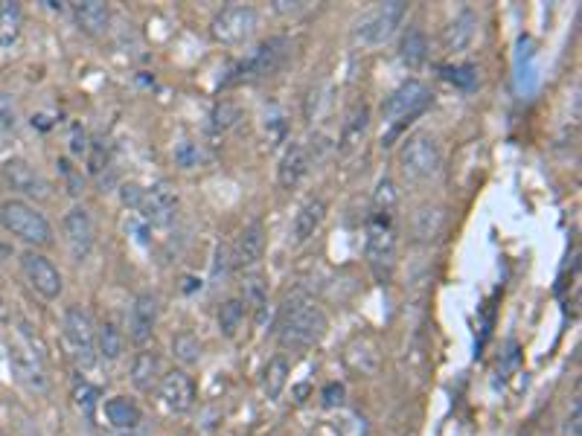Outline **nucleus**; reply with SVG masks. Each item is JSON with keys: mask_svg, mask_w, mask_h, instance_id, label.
<instances>
[{"mask_svg": "<svg viewBox=\"0 0 582 436\" xmlns=\"http://www.w3.org/2000/svg\"><path fill=\"white\" fill-rule=\"evenodd\" d=\"M329 332V317L324 309L309 297V291L294 288L283 309H280V320H277V341L283 349L291 352H306L312 346L324 341Z\"/></svg>", "mask_w": 582, "mask_h": 436, "instance_id": "nucleus-1", "label": "nucleus"}, {"mask_svg": "<svg viewBox=\"0 0 582 436\" xmlns=\"http://www.w3.org/2000/svg\"><path fill=\"white\" fill-rule=\"evenodd\" d=\"M0 227L9 236L30 245V250L53 245V224L47 221L44 213H38L33 204H27L21 198H9L0 204Z\"/></svg>", "mask_w": 582, "mask_h": 436, "instance_id": "nucleus-2", "label": "nucleus"}, {"mask_svg": "<svg viewBox=\"0 0 582 436\" xmlns=\"http://www.w3.org/2000/svg\"><path fill=\"white\" fill-rule=\"evenodd\" d=\"M9 367L15 381L35 396H44L50 393V375H47V364H44V355L41 349L35 346L33 335L27 326L18 329V338L9 343Z\"/></svg>", "mask_w": 582, "mask_h": 436, "instance_id": "nucleus-3", "label": "nucleus"}, {"mask_svg": "<svg viewBox=\"0 0 582 436\" xmlns=\"http://www.w3.org/2000/svg\"><path fill=\"white\" fill-rule=\"evenodd\" d=\"M396 160H399V169L408 181L422 184V181H431L443 169V149L428 131H417V134L405 137Z\"/></svg>", "mask_w": 582, "mask_h": 436, "instance_id": "nucleus-4", "label": "nucleus"}, {"mask_svg": "<svg viewBox=\"0 0 582 436\" xmlns=\"http://www.w3.org/2000/svg\"><path fill=\"white\" fill-rule=\"evenodd\" d=\"M408 18V3L405 0H390L379 3L370 12H364L353 27V38L364 47H382L399 32V27Z\"/></svg>", "mask_w": 582, "mask_h": 436, "instance_id": "nucleus-5", "label": "nucleus"}, {"mask_svg": "<svg viewBox=\"0 0 582 436\" xmlns=\"http://www.w3.org/2000/svg\"><path fill=\"white\" fill-rule=\"evenodd\" d=\"M62 338L70 361L82 370L97 364V326L82 306H70L62 317Z\"/></svg>", "mask_w": 582, "mask_h": 436, "instance_id": "nucleus-6", "label": "nucleus"}, {"mask_svg": "<svg viewBox=\"0 0 582 436\" xmlns=\"http://www.w3.org/2000/svg\"><path fill=\"white\" fill-rule=\"evenodd\" d=\"M431 102H434V94H431V88L420 82V79H408V82H402L396 91H390L385 96V102H382V117H385V123L393 125V131H399V125L402 123H411V120H417L420 114H425L428 108H431Z\"/></svg>", "mask_w": 582, "mask_h": 436, "instance_id": "nucleus-7", "label": "nucleus"}, {"mask_svg": "<svg viewBox=\"0 0 582 436\" xmlns=\"http://www.w3.org/2000/svg\"><path fill=\"white\" fill-rule=\"evenodd\" d=\"M367 262L379 282H390L396 271V218L370 216L367 221Z\"/></svg>", "mask_w": 582, "mask_h": 436, "instance_id": "nucleus-8", "label": "nucleus"}, {"mask_svg": "<svg viewBox=\"0 0 582 436\" xmlns=\"http://www.w3.org/2000/svg\"><path fill=\"white\" fill-rule=\"evenodd\" d=\"M259 30V12L248 3H230L225 9L216 12V18L210 21V35L216 44L225 47H239L248 44Z\"/></svg>", "mask_w": 582, "mask_h": 436, "instance_id": "nucleus-9", "label": "nucleus"}, {"mask_svg": "<svg viewBox=\"0 0 582 436\" xmlns=\"http://www.w3.org/2000/svg\"><path fill=\"white\" fill-rule=\"evenodd\" d=\"M0 178L6 189H12L15 195H21V201H47L53 195L50 181L35 169L33 163H27L24 157H12L0 166Z\"/></svg>", "mask_w": 582, "mask_h": 436, "instance_id": "nucleus-10", "label": "nucleus"}, {"mask_svg": "<svg viewBox=\"0 0 582 436\" xmlns=\"http://www.w3.org/2000/svg\"><path fill=\"white\" fill-rule=\"evenodd\" d=\"M21 274H24V280L30 282L35 294L44 297V300H59L62 291H65L62 271L38 250H24L21 253Z\"/></svg>", "mask_w": 582, "mask_h": 436, "instance_id": "nucleus-11", "label": "nucleus"}, {"mask_svg": "<svg viewBox=\"0 0 582 436\" xmlns=\"http://www.w3.org/2000/svg\"><path fill=\"white\" fill-rule=\"evenodd\" d=\"M62 236H65V245L73 256V262H85L94 250V242H97V227H94V218L91 213L76 204L70 207L62 218Z\"/></svg>", "mask_w": 582, "mask_h": 436, "instance_id": "nucleus-12", "label": "nucleus"}, {"mask_svg": "<svg viewBox=\"0 0 582 436\" xmlns=\"http://www.w3.org/2000/svg\"><path fill=\"white\" fill-rule=\"evenodd\" d=\"M289 47V38H268V41H262L257 50L239 64L236 82H242V79H262V76L277 73L283 67V62H286V56H289Z\"/></svg>", "mask_w": 582, "mask_h": 436, "instance_id": "nucleus-13", "label": "nucleus"}, {"mask_svg": "<svg viewBox=\"0 0 582 436\" xmlns=\"http://www.w3.org/2000/svg\"><path fill=\"white\" fill-rule=\"evenodd\" d=\"M175 210H178V189L169 181H158V184L146 187L137 213L143 216L149 227H166V224H172Z\"/></svg>", "mask_w": 582, "mask_h": 436, "instance_id": "nucleus-14", "label": "nucleus"}, {"mask_svg": "<svg viewBox=\"0 0 582 436\" xmlns=\"http://www.w3.org/2000/svg\"><path fill=\"white\" fill-rule=\"evenodd\" d=\"M158 399L169 413H187L195 405V381L184 367H175L161 375L158 384Z\"/></svg>", "mask_w": 582, "mask_h": 436, "instance_id": "nucleus-15", "label": "nucleus"}, {"mask_svg": "<svg viewBox=\"0 0 582 436\" xmlns=\"http://www.w3.org/2000/svg\"><path fill=\"white\" fill-rule=\"evenodd\" d=\"M158 320H161V300H158V294H152V291L137 294L129 312L131 343L146 346V343L152 341V335L158 329Z\"/></svg>", "mask_w": 582, "mask_h": 436, "instance_id": "nucleus-16", "label": "nucleus"}, {"mask_svg": "<svg viewBox=\"0 0 582 436\" xmlns=\"http://www.w3.org/2000/svg\"><path fill=\"white\" fill-rule=\"evenodd\" d=\"M265 253V224L262 221H251L233 242L230 250V265L239 268V271H251L257 268L259 259Z\"/></svg>", "mask_w": 582, "mask_h": 436, "instance_id": "nucleus-17", "label": "nucleus"}, {"mask_svg": "<svg viewBox=\"0 0 582 436\" xmlns=\"http://www.w3.org/2000/svg\"><path fill=\"white\" fill-rule=\"evenodd\" d=\"M312 172V155L303 143H291L289 149L280 157V166H277V184L283 189H297L306 175Z\"/></svg>", "mask_w": 582, "mask_h": 436, "instance_id": "nucleus-18", "label": "nucleus"}, {"mask_svg": "<svg viewBox=\"0 0 582 436\" xmlns=\"http://www.w3.org/2000/svg\"><path fill=\"white\" fill-rule=\"evenodd\" d=\"M475 32H478V15L472 9H463V12H457L452 21L443 27L440 44H443L446 53L457 56V53L469 50V44L475 41Z\"/></svg>", "mask_w": 582, "mask_h": 436, "instance_id": "nucleus-19", "label": "nucleus"}, {"mask_svg": "<svg viewBox=\"0 0 582 436\" xmlns=\"http://www.w3.org/2000/svg\"><path fill=\"white\" fill-rule=\"evenodd\" d=\"M99 407H102V416L108 419L111 431H117V434H134L143 422V410L129 396H111Z\"/></svg>", "mask_w": 582, "mask_h": 436, "instance_id": "nucleus-20", "label": "nucleus"}, {"mask_svg": "<svg viewBox=\"0 0 582 436\" xmlns=\"http://www.w3.org/2000/svg\"><path fill=\"white\" fill-rule=\"evenodd\" d=\"M70 12H73V21H76L79 32L88 35V38L105 35L108 24H111V9H108V3H102V0H82V3H73Z\"/></svg>", "mask_w": 582, "mask_h": 436, "instance_id": "nucleus-21", "label": "nucleus"}, {"mask_svg": "<svg viewBox=\"0 0 582 436\" xmlns=\"http://www.w3.org/2000/svg\"><path fill=\"white\" fill-rule=\"evenodd\" d=\"M326 218V201L321 198H312L306 201L291 221V245H306L324 224Z\"/></svg>", "mask_w": 582, "mask_h": 436, "instance_id": "nucleus-22", "label": "nucleus"}, {"mask_svg": "<svg viewBox=\"0 0 582 436\" xmlns=\"http://www.w3.org/2000/svg\"><path fill=\"white\" fill-rule=\"evenodd\" d=\"M163 364L161 355L155 349H140L134 364H131V384L140 390V393H155L158 384H161Z\"/></svg>", "mask_w": 582, "mask_h": 436, "instance_id": "nucleus-23", "label": "nucleus"}, {"mask_svg": "<svg viewBox=\"0 0 582 436\" xmlns=\"http://www.w3.org/2000/svg\"><path fill=\"white\" fill-rule=\"evenodd\" d=\"M24 35V6L15 0L0 3V50H12Z\"/></svg>", "mask_w": 582, "mask_h": 436, "instance_id": "nucleus-24", "label": "nucleus"}, {"mask_svg": "<svg viewBox=\"0 0 582 436\" xmlns=\"http://www.w3.org/2000/svg\"><path fill=\"white\" fill-rule=\"evenodd\" d=\"M367 125H370V108L364 102L353 105L344 117V125H341V152L356 149L358 143L364 140V134H367Z\"/></svg>", "mask_w": 582, "mask_h": 436, "instance_id": "nucleus-25", "label": "nucleus"}, {"mask_svg": "<svg viewBox=\"0 0 582 436\" xmlns=\"http://www.w3.org/2000/svg\"><path fill=\"white\" fill-rule=\"evenodd\" d=\"M126 349V335L114 320H102L97 326V355L105 361H120Z\"/></svg>", "mask_w": 582, "mask_h": 436, "instance_id": "nucleus-26", "label": "nucleus"}, {"mask_svg": "<svg viewBox=\"0 0 582 436\" xmlns=\"http://www.w3.org/2000/svg\"><path fill=\"white\" fill-rule=\"evenodd\" d=\"M289 361L283 355H274L268 364H265V373H262V393L268 396V402H277L289 384Z\"/></svg>", "mask_w": 582, "mask_h": 436, "instance_id": "nucleus-27", "label": "nucleus"}, {"mask_svg": "<svg viewBox=\"0 0 582 436\" xmlns=\"http://www.w3.org/2000/svg\"><path fill=\"white\" fill-rule=\"evenodd\" d=\"M399 59H402L405 67H411V70H420L422 64L428 62V38H425V32L411 27V30L402 35V41H399Z\"/></svg>", "mask_w": 582, "mask_h": 436, "instance_id": "nucleus-28", "label": "nucleus"}, {"mask_svg": "<svg viewBox=\"0 0 582 436\" xmlns=\"http://www.w3.org/2000/svg\"><path fill=\"white\" fill-rule=\"evenodd\" d=\"M443 230H446V210L425 204V207H420L414 213V236H417V242H434Z\"/></svg>", "mask_w": 582, "mask_h": 436, "instance_id": "nucleus-29", "label": "nucleus"}, {"mask_svg": "<svg viewBox=\"0 0 582 436\" xmlns=\"http://www.w3.org/2000/svg\"><path fill=\"white\" fill-rule=\"evenodd\" d=\"M245 314H248V306H245L242 300H236V297H230V300H225V303L219 306L216 323H219L222 338L233 341V338L239 335V329H242V323H245Z\"/></svg>", "mask_w": 582, "mask_h": 436, "instance_id": "nucleus-30", "label": "nucleus"}, {"mask_svg": "<svg viewBox=\"0 0 582 436\" xmlns=\"http://www.w3.org/2000/svg\"><path fill=\"white\" fill-rule=\"evenodd\" d=\"M396 210H399V189L393 184V178H382L373 192V213L370 216L396 218Z\"/></svg>", "mask_w": 582, "mask_h": 436, "instance_id": "nucleus-31", "label": "nucleus"}, {"mask_svg": "<svg viewBox=\"0 0 582 436\" xmlns=\"http://www.w3.org/2000/svg\"><path fill=\"white\" fill-rule=\"evenodd\" d=\"M242 294H245V306H251V309H257L262 312L265 306H268V280L262 277V274H245V280H242Z\"/></svg>", "mask_w": 582, "mask_h": 436, "instance_id": "nucleus-32", "label": "nucleus"}, {"mask_svg": "<svg viewBox=\"0 0 582 436\" xmlns=\"http://www.w3.org/2000/svg\"><path fill=\"white\" fill-rule=\"evenodd\" d=\"M239 120H242L239 105L230 102V99H222V102L213 108V114H210V131H213V134H225V131H230Z\"/></svg>", "mask_w": 582, "mask_h": 436, "instance_id": "nucleus-33", "label": "nucleus"}, {"mask_svg": "<svg viewBox=\"0 0 582 436\" xmlns=\"http://www.w3.org/2000/svg\"><path fill=\"white\" fill-rule=\"evenodd\" d=\"M172 355L184 364V367H193L201 361V341L195 338L193 332H181L172 338Z\"/></svg>", "mask_w": 582, "mask_h": 436, "instance_id": "nucleus-34", "label": "nucleus"}, {"mask_svg": "<svg viewBox=\"0 0 582 436\" xmlns=\"http://www.w3.org/2000/svg\"><path fill=\"white\" fill-rule=\"evenodd\" d=\"M443 79H449L454 88H460V91H472L478 85V70L472 64H446L443 67Z\"/></svg>", "mask_w": 582, "mask_h": 436, "instance_id": "nucleus-35", "label": "nucleus"}, {"mask_svg": "<svg viewBox=\"0 0 582 436\" xmlns=\"http://www.w3.org/2000/svg\"><path fill=\"white\" fill-rule=\"evenodd\" d=\"M99 396H102V393H99V387L88 384V381L76 384V390H73V402H76V407H79L88 419H94V413H97Z\"/></svg>", "mask_w": 582, "mask_h": 436, "instance_id": "nucleus-36", "label": "nucleus"}, {"mask_svg": "<svg viewBox=\"0 0 582 436\" xmlns=\"http://www.w3.org/2000/svg\"><path fill=\"white\" fill-rule=\"evenodd\" d=\"M175 163H178L181 169H195V166L201 163V149H198V143H193V140L178 143V149H175Z\"/></svg>", "mask_w": 582, "mask_h": 436, "instance_id": "nucleus-37", "label": "nucleus"}, {"mask_svg": "<svg viewBox=\"0 0 582 436\" xmlns=\"http://www.w3.org/2000/svg\"><path fill=\"white\" fill-rule=\"evenodd\" d=\"M18 125V111H15V99L9 94H0V134H12Z\"/></svg>", "mask_w": 582, "mask_h": 436, "instance_id": "nucleus-38", "label": "nucleus"}, {"mask_svg": "<svg viewBox=\"0 0 582 436\" xmlns=\"http://www.w3.org/2000/svg\"><path fill=\"white\" fill-rule=\"evenodd\" d=\"M344 402H347V387L341 381H332V384H326L324 390H321V405L326 410H338Z\"/></svg>", "mask_w": 582, "mask_h": 436, "instance_id": "nucleus-39", "label": "nucleus"}, {"mask_svg": "<svg viewBox=\"0 0 582 436\" xmlns=\"http://www.w3.org/2000/svg\"><path fill=\"white\" fill-rule=\"evenodd\" d=\"M143 192H146V187H140V184L129 181V184H123V189H120V198H123V204H126L129 210H140Z\"/></svg>", "mask_w": 582, "mask_h": 436, "instance_id": "nucleus-40", "label": "nucleus"}, {"mask_svg": "<svg viewBox=\"0 0 582 436\" xmlns=\"http://www.w3.org/2000/svg\"><path fill=\"white\" fill-rule=\"evenodd\" d=\"M565 436H582V405L574 402L568 419H565Z\"/></svg>", "mask_w": 582, "mask_h": 436, "instance_id": "nucleus-41", "label": "nucleus"}, {"mask_svg": "<svg viewBox=\"0 0 582 436\" xmlns=\"http://www.w3.org/2000/svg\"><path fill=\"white\" fill-rule=\"evenodd\" d=\"M230 268H233V265H230V250H227L225 245H219V248H216V262H213V274H216V277H225Z\"/></svg>", "mask_w": 582, "mask_h": 436, "instance_id": "nucleus-42", "label": "nucleus"}, {"mask_svg": "<svg viewBox=\"0 0 582 436\" xmlns=\"http://www.w3.org/2000/svg\"><path fill=\"white\" fill-rule=\"evenodd\" d=\"M59 169H62V175H65L67 184L73 187V189H70V192L76 195V192L82 189V175H76V172H73V166H70L67 160H59Z\"/></svg>", "mask_w": 582, "mask_h": 436, "instance_id": "nucleus-43", "label": "nucleus"}, {"mask_svg": "<svg viewBox=\"0 0 582 436\" xmlns=\"http://www.w3.org/2000/svg\"><path fill=\"white\" fill-rule=\"evenodd\" d=\"M274 9H277L280 15H297V12H303V9H306V3H297V0H294V3H289V0H277V3H274Z\"/></svg>", "mask_w": 582, "mask_h": 436, "instance_id": "nucleus-44", "label": "nucleus"}, {"mask_svg": "<svg viewBox=\"0 0 582 436\" xmlns=\"http://www.w3.org/2000/svg\"><path fill=\"white\" fill-rule=\"evenodd\" d=\"M85 140H88L85 131L76 128V134H73V155H85V152H88V143H85Z\"/></svg>", "mask_w": 582, "mask_h": 436, "instance_id": "nucleus-45", "label": "nucleus"}, {"mask_svg": "<svg viewBox=\"0 0 582 436\" xmlns=\"http://www.w3.org/2000/svg\"><path fill=\"white\" fill-rule=\"evenodd\" d=\"M309 436H315V434H309Z\"/></svg>", "mask_w": 582, "mask_h": 436, "instance_id": "nucleus-46", "label": "nucleus"}, {"mask_svg": "<svg viewBox=\"0 0 582 436\" xmlns=\"http://www.w3.org/2000/svg\"><path fill=\"white\" fill-rule=\"evenodd\" d=\"M0 436H3V434H0Z\"/></svg>", "mask_w": 582, "mask_h": 436, "instance_id": "nucleus-47", "label": "nucleus"}]
</instances>
